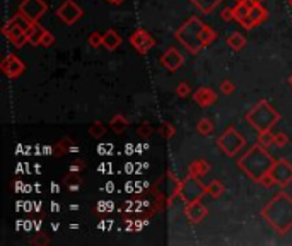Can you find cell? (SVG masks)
<instances>
[{"mask_svg": "<svg viewBox=\"0 0 292 246\" xmlns=\"http://www.w3.org/2000/svg\"><path fill=\"white\" fill-rule=\"evenodd\" d=\"M262 217L277 234H287L292 229V199L284 192L277 193L262 209Z\"/></svg>", "mask_w": 292, "mask_h": 246, "instance_id": "1", "label": "cell"}, {"mask_svg": "<svg viewBox=\"0 0 292 246\" xmlns=\"http://www.w3.org/2000/svg\"><path fill=\"white\" fill-rule=\"evenodd\" d=\"M277 162V159L267 151V147H263L260 142H256L255 145L248 149L241 157L238 159V166L249 179L260 183L262 178L273 168V164Z\"/></svg>", "mask_w": 292, "mask_h": 246, "instance_id": "2", "label": "cell"}, {"mask_svg": "<svg viewBox=\"0 0 292 246\" xmlns=\"http://www.w3.org/2000/svg\"><path fill=\"white\" fill-rule=\"evenodd\" d=\"M245 120L251 125L258 134H263V132H270L280 122V113L277 112L267 99H262V101H258L248 113H246Z\"/></svg>", "mask_w": 292, "mask_h": 246, "instance_id": "3", "label": "cell"}, {"mask_svg": "<svg viewBox=\"0 0 292 246\" xmlns=\"http://www.w3.org/2000/svg\"><path fill=\"white\" fill-rule=\"evenodd\" d=\"M203 26L205 24L202 22L198 17L192 16L175 31V38L190 51V53L197 55L200 53V50L203 48L202 40H200V33L202 29H203Z\"/></svg>", "mask_w": 292, "mask_h": 246, "instance_id": "4", "label": "cell"}, {"mask_svg": "<svg viewBox=\"0 0 292 246\" xmlns=\"http://www.w3.org/2000/svg\"><path fill=\"white\" fill-rule=\"evenodd\" d=\"M203 195H207V186L202 185L200 178L188 175L185 179L176 183L175 192L171 193V197H169L168 200V205L169 207L173 205V200H175L176 197H180L183 202L188 203V202H193V200H200Z\"/></svg>", "mask_w": 292, "mask_h": 246, "instance_id": "5", "label": "cell"}, {"mask_svg": "<svg viewBox=\"0 0 292 246\" xmlns=\"http://www.w3.org/2000/svg\"><path fill=\"white\" fill-rule=\"evenodd\" d=\"M245 142H246L245 137H243L232 125H229L221 134V137L217 138V147L221 149L227 157H232V156H236L245 147Z\"/></svg>", "mask_w": 292, "mask_h": 246, "instance_id": "6", "label": "cell"}, {"mask_svg": "<svg viewBox=\"0 0 292 246\" xmlns=\"http://www.w3.org/2000/svg\"><path fill=\"white\" fill-rule=\"evenodd\" d=\"M46 10H48V3L45 2V0H22V2L19 3L17 12L26 16L27 19L33 21V22H38V21L46 14Z\"/></svg>", "mask_w": 292, "mask_h": 246, "instance_id": "7", "label": "cell"}, {"mask_svg": "<svg viewBox=\"0 0 292 246\" xmlns=\"http://www.w3.org/2000/svg\"><path fill=\"white\" fill-rule=\"evenodd\" d=\"M57 16L60 17V21L67 26L75 24L82 16H84V10L74 2V0H64L62 5L57 9Z\"/></svg>", "mask_w": 292, "mask_h": 246, "instance_id": "8", "label": "cell"}, {"mask_svg": "<svg viewBox=\"0 0 292 246\" xmlns=\"http://www.w3.org/2000/svg\"><path fill=\"white\" fill-rule=\"evenodd\" d=\"M270 175L273 176L277 186L286 188L292 181V164L287 159H279V161L273 164V168L270 169Z\"/></svg>", "mask_w": 292, "mask_h": 246, "instance_id": "9", "label": "cell"}, {"mask_svg": "<svg viewBox=\"0 0 292 246\" xmlns=\"http://www.w3.org/2000/svg\"><path fill=\"white\" fill-rule=\"evenodd\" d=\"M130 45L134 46V50H137L140 55H145L154 48L156 40L152 34H149L145 29H137L130 34Z\"/></svg>", "mask_w": 292, "mask_h": 246, "instance_id": "10", "label": "cell"}, {"mask_svg": "<svg viewBox=\"0 0 292 246\" xmlns=\"http://www.w3.org/2000/svg\"><path fill=\"white\" fill-rule=\"evenodd\" d=\"M2 34L7 38V40L10 41V45H14V48H22L26 43H29V40H27V33L24 29H21L19 26H16V24H12L9 19L5 21V24H3L2 27Z\"/></svg>", "mask_w": 292, "mask_h": 246, "instance_id": "11", "label": "cell"}, {"mask_svg": "<svg viewBox=\"0 0 292 246\" xmlns=\"http://www.w3.org/2000/svg\"><path fill=\"white\" fill-rule=\"evenodd\" d=\"M0 70L9 79H17L24 74L26 65H24V62L17 55H7L2 60V64H0Z\"/></svg>", "mask_w": 292, "mask_h": 246, "instance_id": "12", "label": "cell"}, {"mask_svg": "<svg viewBox=\"0 0 292 246\" xmlns=\"http://www.w3.org/2000/svg\"><path fill=\"white\" fill-rule=\"evenodd\" d=\"M183 64H185V57H183L175 46L168 48V50L161 55V65L169 72H176Z\"/></svg>", "mask_w": 292, "mask_h": 246, "instance_id": "13", "label": "cell"}, {"mask_svg": "<svg viewBox=\"0 0 292 246\" xmlns=\"http://www.w3.org/2000/svg\"><path fill=\"white\" fill-rule=\"evenodd\" d=\"M207 214H208L207 207H205L203 203L200 202V200H193V202H188V203H186V207H185L186 219H188L190 223H193V224L202 223V221L207 217Z\"/></svg>", "mask_w": 292, "mask_h": 246, "instance_id": "14", "label": "cell"}, {"mask_svg": "<svg viewBox=\"0 0 292 246\" xmlns=\"http://www.w3.org/2000/svg\"><path fill=\"white\" fill-rule=\"evenodd\" d=\"M193 101L197 103L200 108H208L217 101V94L212 88H198L193 92Z\"/></svg>", "mask_w": 292, "mask_h": 246, "instance_id": "15", "label": "cell"}, {"mask_svg": "<svg viewBox=\"0 0 292 246\" xmlns=\"http://www.w3.org/2000/svg\"><path fill=\"white\" fill-rule=\"evenodd\" d=\"M121 45V36L114 29H108L106 33H103V46L108 51H114Z\"/></svg>", "mask_w": 292, "mask_h": 246, "instance_id": "16", "label": "cell"}, {"mask_svg": "<svg viewBox=\"0 0 292 246\" xmlns=\"http://www.w3.org/2000/svg\"><path fill=\"white\" fill-rule=\"evenodd\" d=\"M208 171H210V164H208L207 161H203V159H195L188 166V175L197 176V178L205 176Z\"/></svg>", "mask_w": 292, "mask_h": 246, "instance_id": "17", "label": "cell"}, {"mask_svg": "<svg viewBox=\"0 0 292 246\" xmlns=\"http://www.w3.org/2000/svg\"><path fill=\"white\" fill-rule=\"evenodd\" d=\"M200 12L203 14H212L219 7V3H222L224 0H190Z\"/></svg>", "mask_w": 292, "mask_h": 246, "instance_id": "18", "label": "cell"}, {"mask_svg": "<svg viewBox=\"0 0 292 246\" xmlns=\"http://www.w3.org/2000/svg\"><path fill=\"white\" fill-rule=\"evenodd\" d=\"M227 45L229 48H232L234 51H239L246 46V38L241 33H232L227 36Z\"/></svg>", "mask_w": 292, "mask_h": 246, "instance_id": "19", "label": "cell"}, {"mask_svg": "<svg viewBox=\"0 0 292 246\" xmlns=\"http://www.w3.org/2000/svg\"><path fill=\"white\" fill-rule=\"evenodd\" d=\"M45 31H46V29H43V27H41L40 24L34 22V26H33V29H31V33L27 34V40H29V45H33V46H40L41 38H43Z\"/></svg>", "mask_w": 292, "mask_h": 246, "instance_id": "20", "label": "cell"}, {"mask_svg": "<svg viewBox=\"0 0 292 246\" xmlns=\"http://www.w3.org/2000/svg\"><path fill=\"white\" fill-rule=\"evenodd\" d=\"M110 127H111V130L116 132V134H123L128 127V120L125 118L123 115H114L110 122Z\"/></svg>", "mask_w": 292, "mask_h": 246, "instance_id": "21", "label": "cell"}, {"mask_svg": "<svg viewBox=\"0 0 292 246\" xmlns=\"http://www.w3.org/2000/svg\"><path fill=\"white\" fill-rule=\"evenodd\" d=\"M224 192H225L224 183H221L219 179H215V181H212L207 185V195H210L212 199H219Z\"/></svg>", "mask_w": 292, "mask_h": 246, "instance_id": "22", "label": "cell"}, {"mask_svg": "<svg viewBox=\"0 0 292 246\" xmlns=\"http://www.w3.org/2000/svg\"><path fill=\"white\" fill-rule=\"evenodd\" d=\"M197 132L200 135H203V137H208V135H212V132H214V123L208 118H202L200 122L197 123Z\"/></svg>", "mask_w": 292, "mask_h": 246, "instance_id": "23", "label": "cell"}, {"mask_svg": "<svg viewBox=\"0 0 292 246\" xmlns=\"http://www.w3.org/2000/svg\"><path fill=\"white\" fill-rule=\"evenodd\" d=\"M215 38H217V34H215V31L212 29L210 26H207V24H205L203 29H202V33H200L202 45H203V46H208V45H210L212 41L215 40Z\"/></svg>", "mask_w": 292, "mask_h": 246, "instance_id": "24", "label": "cell"}, {"mask_svg": "<svg viewBox=\"0 0 292 246\" xmlns=\"http://www.w3.org/2000/svg\"><path fill=\"white\" fill-rule=\"evenodd\" d=\"M64 185L68 186L70 190H77L79 186H81V179H79L77 171H72L70 175L65 176V178H64Z\"/></svg>", "mask_w": 292, "mask_h": 246, "instance_id": "25", "label": "cell"}, {"mask_svg": "<svg viewBox=\"0 0 292 246\" xmlns=\"http://www.w3.org/2000/svg\"><path fill=\"white\" fill-rule=\"evenodd\" d=\"M72 144H74V138H70V137L62 138V140L57 144V147H55V154H57V156H62L64 152H68V149L72 147Z\"/></svg>", "mask_w": 292, "mask_h": 246, "instance_id": "26", "label": "cell"}, {"mask_svg": "<svg viewBox=\"0 0 292 246\" xmlns=\"http://www.w3.org/2000/svg\"><path fill=\"white\" fill-rule=\"evenodd\" d=\"M89 134H91L94 138H101L104 134H106V127H104L101 122H94L91 127H89Z\"/></svg>", "mask_w": 292, "mask_h": 246, "instance_id": "27", "label": "cell"}, {"mask_svg": "<svg viewBox=\"0 0 292 246\" xmlns=\"http://www.w3.org/2000/svg\"><path fill=\"white\" fill-rule=\"evenodd\" d=\"M175 92L178 98H188V96L192 94V88H190L188 82H180V84L176 86Z\"/></svg>", "mask_w": 292, "mask_h": 246, "instance_id": "28", "label": "cell"}, {"mask_svg": "<svg viewBox=\"0 0 292 246\" xmlns=\"http://www.w3.org/2000/svg\"><path fill=\"white\" fill-rule=\"evenodd\" d=\"M88 43L91 45L92 48H99L103 46V33H97V31H92L88 38Z\"/></svg>", "mask_w": 292, "mask_h": 246, "instance_id": "29", "label": "cell"}, {"mask_svg": "<svg viewBox=\"0 0 292 246\" xmlns=\"http://www.w3.org/2000/svg\"><path fill=\"white\" fill-rule=\"evenodd\" d=\"M258 142L263 145V147L269 149L270 145H273V134L270 132H263V134H258Z\"/></svg>", "mask_w": 292, "mask_h": 246, "instance_id": "30", "label": "cell"}, {"mask_svg": "<svg viewBox=\"0 0 292 246\" xmlns=\"http://www.w3.org/2000/svg\"><path fill=\"white\" fill-rule=\"evenodd\" d=\"M219 88H221L222 94H225V96H231L232 92L236 91V86L232 84V81H229V79H225V81H222L221 84H219Z\"/></svg>", "mask_w": 292, "mask_h": 246, "instance_id": "31", "label": "cell"}, {"mask_svg": "<svg viewBox=\"0 0 292 246\" xmlns=\"http://www.w3.org/2000/svg\"><path fill=\"white\" fill-rule=\"evenodd\" d=\"M159 134L162 135L164 138H171L173 135H175V127H173L171 123H168V122H164L159 127Z\"/></svg>", "mask_w": 292, "mask_h": 246, "instance_id": "32", "label": "cell"}, {"mask_svg": "<svg viewBox=\"0 0 292 246\" xmlns=\"http://www.w3.org/2000/svg\"><path fill=\"white\" fill-rule=\"evenodd\" d=\"M289 144V137H287L286 134H282V132H279V134H273V145H277V147H284V145Z\"/></svg>", "mask_w": 292, "mask_h": 246, "instance_id": "33", "label": "cell"}, {"mask_svg": "<svg viewBox=\"0 0 292 246\" xmlns=\"http://www.w3.org/2000/svg\"><path fill=\"white\" fill-rule=\"evenodd\" d=\"M41 46L43 48H50L51 45H55V36L50 33V31H45V34H43V38H41Z\"/></svg>", "mask_w": 292, "mask_h": 246, "instance_id": "34", "label": "cell"}, {"mask_svg": "<svg viewBox=\"0 0 292 246\" xmlns=\"http://www.w3.org/2000/svg\"><path fill=\"white\" fill-rule=\"evenodd\" d=\"M221 17H222V21H232L234 19V7H224L222 9V12H221Z\"/></svg>", "mask_w": 292, "mask_h": 246, "instance_id": "35", "label": "cell"}, {"mask_svg": "<svg viewBox=\"0 0 292 246\" xmlns=\"http://www.w3.org/2000/svg\"><path fill=\"white\" fill-rule=\"evenodd\" d=\"M138 135H140L142 138H149L152 135V127L149 123H144L140 128H138Z\"/></svg>", "mask_w": 292, "mask_h": 246, "instance_id": "36", "label": "cell"}, {"mask_svg": "<svg viewBox=\"0 0 292 246\" xmlns=\"http://www.w3.org/2000/svg\"><path fill=\"white\" fill-rule=\"evenodd\" d=\"M260 183H262V185L265 186V188H270V186H273V185H275V179H273V176L270 175V171H269L265 176H263V178H262V181H260Z\"/></svg>", "mask_w": 292, "mask_h": 246, "instance_id": "37", "label": "cell"}, {"mask_svg": "<svg viewBox=\"0 0 292 246\" xmlns=\"http://www.w3.org/2000/svg\"><path fill=\"white\" fill-rule=\"evenodd\" d=\"M33 243H38V245H40V243H41V245H48V243H50V241H48V238L45 236V234H41V236L34 238Z\"/></svg>", "mask_w": 292, "mask_h": 246, "instance_id": "38", "label": "cell"}, {"mask_svg": "<svg viewBox=\"0 0 292 246\" xmlns=\"http://www.w3.org/2000/svg\"><path fill=\"white\" fill-rule=\"evenodd\" d=\"M72 171H81V169H84V162H81V161H75L74 164H72Z\"/></svg>", "mask_w": 292, "mask_h": 246, "instance_id": "39", "label": "cell"}, {"mask_svg": "<svg viewBox=\"0 0 292 246\" xmlns=\"http://www.w3.org/2000/svg\"><path fill=\"white\" fill-rule=\"evenodd\" d=\"M108 3H113V5H120V3H123L125 0H106Z\"/></svg>", "mask_w": 292, "mask_h": 246, "instance_id": "40", "label": "cell"}, {"mask_svg": "<svg viewBox=\"0 0 292 246\" xmlns=\"http://www.w3.org/2000/svg\"><path fill=\"white\" fill-rule=\"evenodd\" d=\"M287 82H289V86H291V88H292V74L289 75V77H287Z\"/></svg>", "mask_w": 292, "mask_h": 246, "instance_id": "41", "label": "cell"}, {"mask_svg": "<svg viewBox=\"0 0 292 246\" xmlns=\"http://www.w3.org/2000/svg\"><path fill=\"white\" fill-rule=\"evenodd\" d=\"M234 2L238 3V2H243V0H234ZM256 2H263V0H256Z\"/></svg>", "mask_w": 292, "mask_h": 246, "instance_id": "42", "label": "cell"}, {"mask_svg": "<svg viewBox=\"0 0 292 246\" xmlns=\"http://www.w3.org/2000/svg\"><path fill=\"white\" fill-rule=\"evenodd\" d=\"M289 5H291V7H292V0H289Z\"/></svg>", "mask_w": 292, "mask_h": 246, "instance_id": "43", "label": "cell"}]
</instances>
